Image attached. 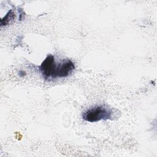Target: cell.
<instances>
[{"label": "cell", "mask_w": 157, "mask_h": 157, "mask_svg": "<svg viewBox=\"0 0 157 157\" xmlns=\"http://www.w3.org/2000/svg\"><path fill=\"white\" fill-rule=\"evenodd\" d=\"M112 109L105 105H98L88 109L82 115L83 119L90 122H97L101 120L110 119Z\"/></svg>", "instance_id": "obj_1"}, {"label": "cell", "mask_w": 157, "mask_h": 157, "mask_svg": "<svg viewBox=\"0 0 157 157\" xmlns=\"http://www.w3.org/2000/svg\"><path fill=\"white\" fill-rule=\"evenodd\" d=\"M56 65L55 61V58L53 55H49L42 62L40 66V71L45 78L53 76Z\"/></svg>", "instance_id": "obj_2"}, {"label": "cell", "mask_w": 157, "mask_h": 157, "mask_svg": "<svg viewBox=\"0 0 157 157\" xmlns=\"http://www.w3.org/2000/svg\"><path fill=\"white\" fill-rule=\"evenodd\" d=\"M75 69L74 63L69 59H67L62 64L56 66L53 78L66 77L68 76Z\"/></svg>", "instance_id": "obj_3"}, {"label": "cell", "mask_w": 157, "mask_h": 157, "mask_svg": "<svg viewBox=\"0 0 157 157\" xmlns=\"http://www.w3.org/2000/svg\"><path fill=\"white\" fill-rule=\"evenodd\" d=\"M14 17H15V14L13 13V11L12 10H9V12L6 14V15L1 20V25H7L11 20L13 19Z\"/></svg>", "instance_id": "obj_4"}, {"label": "cell", "mask_w": 157, "mask_h": 157, "mask_svg": "<svg viewBox=\"0 0 157 157\" xmlns=\"http://www.w3.org/2000/svg\"><path fill=\"white\" fill-rule=\"evenodd\" d=\"M26 75V72H25V71H20V72H19V75H20V76L23 77V76H24V75Z\"/></svg>", "instance_id": "obj_5"}]
</instances>
